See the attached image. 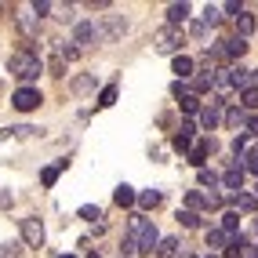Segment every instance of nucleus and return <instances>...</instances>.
I'll return each mask as SVG.
<instances>
[{
    "label": "nucleus",
    "instance_id": "obj_1",
    "mask_svg": "<svg viewBox=\"0 0 258 258\" xmlns=\"http://www.w3.org/2000/svg\"><path fill=\"white\" fill-rule=\"evenodd\" d=\"M8 73L19 80L22 88H33V80L44 73V62H40V55L33 47H22V51H15V55L8 58Z\"/></svg>",
    "mask_w": 258,
    "mask_h": 258
},
{
    "label": "nucleus",
    "instance_id": "obj_2",
    "mask_svg": "<svg viewBox=\"0 0 258 258\" xmlns=\"http://www.w3.org/2000/svg\"><path fill=\"white\" fill-rule=\"evenodd\" d=\"M131 240H135V254H153V251H157V244H160V233H157V226L146 218L139 229H131Z\"/></svg>",
    "mask_w": 258,
    "mask_h": 258
},
{
    "label": "nucleus",
    "instance_id": "obj_3",
    "mask_svg": "<svg viewBox=\"0 0 258 258\" xmlns=\"http://www.w3.org/2000/svg\"><path fill=\"white\" fill-rule=\"evenodd\" d=\"M153 44H157L160 55H182V29L175 26H164L157 37H153Z\"/></svg>",
    "mask_w": 258,
    "mask_h": 258
},
{
    "label": "nucleus",
    "instance_id": "obj_4",
    "mask_svg": "<svg viewBox=\"0 0 258 258\" xmlns=\"http://www.w3.org/2000/svg\"><path fill=\"white\" fill-rule=\"evenodd\" d=\"M102 37H98V26L91 22V19H80L77 26H73V44L84 51V47H91V44H98Z\"/></svg>",
    "mask_w": 258,
    "mask_h": 258
},
{
    "label": "nucleus",
    "instance_id": "obj_5",
    "mask_svg": "<svg viewBox=\"0 0 258 258\" xmlns=\"http://www.w3.org/2000/svg\"><path fill=\"white\" fill-rule=\"evenodd\" d=\"M40 102H44V95H40L37 88H19V91L11 95V106L19 109V113H33Z\"/></svg>",
    "mask_w": 258,
    "mask_h": 258
},
{
    "label": "nucleus",
    "instance_id": "obj_6",
    "mask_svg": "<svg viewBox=\"0 0 258 258\" xmlns=\"http://www.w3.org/2000/svg\"><path fill=\"white\" fill-rule=\"evenodd\" d=\"M22 244L26 247H40L44 244V222L40 218H22Z\"/></svg>",
    "mask_w": 258,
    "mask_h": 258
},
{
    "label": "nucleus",
    "instance_id": "obj_7",
    "mask_svg": "<svg viewBox=\"0 0 258 258\" xmlns=\"http://www.w3.org/2000/svg\"><path fill=\"white\" fill-rule=\"evenodd\" d=\"M215 149H218V142H215V139H200L193 149H189V164H193L197 171H200V167H208V157H211Z\"/></svg>",
    "mask_w": 258,
    "mask_h": 258
},
{
    "label": "nucleus",
    "instance_id": "obj_8",
    "mask_svg": "<svg viewBox=\"0 0 258 258\" xmlns=\"http://www.w3.org/2000/svg\"><path fill=\"white\" fill-rule=\"evenodd\" d=\"M124 29H127V19H124V15H109L106 26L98 29V37H102V40H116V37H124Z\"/></svg>",
    "mask_w": 258,
    "mask_h": 258
},
{
    "label": "nucleus",
    "instance_id": "obj_9",
    "mask_svg": "<svg viewBox=\"0 0 258 258\" xmlns=\"http://www.w3.org/2000/svg\"><path fill=\"white\" fill-rule=\"evenodd\" d=\"M222 102H211V106H200V124H204V131H215L218 124H222Z\"/></svg>",
    "mask_w": 258,
    "mask_h": 258
},
{
    "label": "nucleus",
    "instance_id": "obj_10",
    "mask_svg": "<svg viewBox=\"0 0 258 258\" xmlns=\"http://www.w3.org/2000/svg\"><path fill=\"white\" fill-rule=\"evenodd\" d=\"M244 175H247V171L240 167V160H233V167L226 171V175H222V185L233 189V193H244Z\"/></svg>",
    "mask_w": 258,
    "mask_h": 258
},
{
    "label": "nucleus",
    "instance_id": "obj_11",
    "mask_svg": "<svg viewBox=\"0 0 258 258\" xmlns=\"http://www.w3.org/2000/svg\"><path fill=\"white\" fill-rule=\"evenodd\" d=\"M247 116H251V113H247V109H240V106H229L226 113H222V120H226V127H229V131H244V127H247Z\"/></svg>",
    "mask_w": 258,
    "mask_h": 258
},
{
    "label": "nucleus",
    "instance_id": "obj_12",
    "mask_svg": "<svg viewBox=\"0 0 258 258\" xmlns=\"http://www.w3.org/2000/svg\"><path fill=\"white\" fill-rule=\"evenodd\" d=\"M233 211L236 215H254L258 211V197L254 193H233Z\"/></svg>",
    "mask_w": 258,
    "mask_h": 258
},
{
    "label": "nucleus",
    "instance_id": "obj_13",
    "mask_svg": "<svg viewBox=\"0 0 258 258\" xmlns=\"http://www.w3.org/2000/svg\"><path fill=\"white\" fill-rule=\"evenodd\" d=\"M233 240H240V233L229 236V233H222V229H208V247H211V254H215V251H226Z\"/></svg>",
    "mask_w": 258,
    "mask_h": 258
},
{
    "label": "nucleus",
    "instance_id": "obj_14",
    "mask_svg": "<svg viewBox=\"0 0 258 258\" xmlns=\"http://www.w3.org/2000/svg\"><path fill=\"white\" fill-rule=\"evenodd\" d=\"M182 22H189V4H185V0H182V4H171L167 8V26H182Z\"/></svg>",
    "mask_w": 258,
    "mask_h": 258
},
{
    "label": "nucleus",
    "instance_id": "obj_15",
    "mask_svg": "<svg viewBox=\"0 0 258 258\" xmlns=\"http://www.w3.org/2000/svg\"><path fill=\"white\" fill-rule=\"evenodd\" d=\"M62 171H66V160H58V164H47V167L40 171V185H44V189H51V185L58 182V175H62Z\"/></svg>",
    "mask_w": 258,
    "mask_h": 258
},
{
    "label": "nucleus",
    "instance_id": "obj_16",
    "mask_svg": "<svg viewBox=\"0 0 258 258\" xmlns=\"http://www.w3.org/2000/svg\"><path fill=\"white\" fill-rule=\"evenodd\" d=\"M15 19H19V26H22V33H26V37H37V29H40V19H37V15H33L29 8H26L22 15H15Z\"/></svg>",
    "mask_w": 258,
    "mask_h": 258
},
{
    "label": "nucleus",
    "instance_id": "obj_17",
    "mask_svg": "<svg viewBox=\"0 0 258 258\" xmlns=\"http://www.w3.org/2000/svg\"><path fill=\"white\" fill-rule=\"evenodd\" d=\"M251 33H254V15L240 11V15H236V37H240V40H247Z\"/></svg>",
    "mask_w": 258,
    "mask_h": 258
},
{
    "label": "nucleus",
    "instance_id": "obj_18",
    "mask_svg": "<svg viewBox=\"0 0 258 258\" xmlns=\"http://www.w3.org/2000/svg\"><path fill=\"white\" fill-rule=\"evenodd\" d=\"M185 91H189V95H197V98H200V95H208V91H211V73H200V77H193Z\"/></svg>",
    "mask_w": 258,
    "mask_h": 258
},
{
    "label": "nucleus",
    "instance_id": "obj_19",
    "mask_svg": "<svg viewBox=\"0 0 258 258\" xmlns=\"http://www.w3.org/2000/svg\"><path fill=\"white\" fill-rule=\"evenodd\" d=\"M171 70H175V73H178V77L185 80V77H193V70H197V62L189 58V55H175V62H171Z\"/></svg>",
    "mask_w": 258,
    "mask_h": 258
},
{
    "label": "nucleus",
    "instance_id": "obj_20",
    "mask_svg": "<svg viewBox=\"0 0 258 258\" xmlns=\"http://www.w3.org/2000/svg\"><path fill=\"white\" fill-rule=\"evenodd\" d=\"M113 200H116V208H131V204L139 200V193H135L131 185H116V193H113Z\"/></svg>",
    "mask_w": 258,
    "mask_h": 258
},
{
    "label": "nucleus",
    "instance_id": "obj_21",
    "mask_svg": "<svg viewBox=\"0 0 258 258\" xmlns=\"http://www.w3.org/2000/svg\"><path fill=\"white\" fill-rule=\"evenodd\" d=\"M160 193H157V189H146V193H139V200H135V204H139V208L142 211H153V208H160Z\"/></svg>",
    "mask_w": 258,
    "mask_h": 258
},
{
    "label": "nucleus",
    "instance_id": "obj_22",
    "mask_svg": "<svg viewBox=\"0 0 258 258\" xmlns=\"http://www.w3.org/2000/svg\"><path fill=\"white\" fill-rule=\"evenodd\" d=\"M157 258H178V240L175 236H164L157 244Z\"/></svg>",
    "mask_w": 258,
    "mask_h": 258
},
{
    "label": "nucleus",
    "instance_id": "obj_23",
    "mask_svg": "<svg viewBox=\"0 0 258 258\" xmlns=\"http://www.w3.org/2000/svg\"><path fill=\"white\" fill-rule=\"evenodd\" d=\"M51 11H55L58 22H73V26H77V8H73V4H51Z\"/></svg>",
    "mask_w": 258,
    "mask_h": 258
},
{
    "label": "nucleus",
    "instance_id": "obj_24",
    "mask_svg": "<svg viewBox=\"0 0 258 258\" xmlns=\"http://www.w3.org/2000/svg\"><path fill=\"white\" fill-rule=\"evenodd\" d=\"M113 102H116V84H106V88L98 91V102H95V106H98V109H109Z\"/></svg>",
    "mask_w": 258,
    "mask_h": 258
},
{
    "label": "nucleus",
    "instance_id": "obj_25",
    "mask_svg": "<svg viewBox=\"0 0 258 258\" xmlns=\"http://www.w3.org/2000/svg\"><path fill=\"white\" fill-rule=\"evenodd\" d=\"M240 109H247V113H254V109H258V88L240 91Z\"/></svg>",
    "mask_w": 258,
    "mask_h": 258
},
{
    "label": "nucleus",
    "instance_id": "obj_26",
    "mask_svg": "<svg viewBox=\"0 0 258 258\" xmlns=\"http://www.w3.org/2000/svg\"><path fill=\"white\" fill-rule=\"evenodd\" d=\"M200 22H204V26H222V8H211V4H208V8H204V15H200Z\"/></svg>",
    "mask_w": 258,
    "mask_h": 258
},
{
    "label": "nucleus",
    "instance_id": "obj_27",
    "mask_svg": "<svg viewBox=\"0 0 258 258\" xmlns=\"http://www.w3.org/2000/svg\"><path fill=\"white\" fill-rule=\"evenodd\" d=\"M236 226H240V215H236V211H226V215H222V233L236 236Z\"/></svg>",
    "mask_w": 258,
    "mask_h": 258
},
{
    "label": "nucleus",
    "instance_id": "obj_28",
    "mask_svg": "<svg viewBox=\"0 0 258 258\" xmlns=\"http://www.w3.org/2000/svg\"><path fill=\"white\" fill-rule=\"evenodd\" d=\"M244 247H247V240L240 236V240H233V244L222 251V258H244Z\"/></svg>",
    "mask_w": 258,
    "mask_h": 258
},
{
    "label": "nucleus",
    "instance_id": "obj_29",
    "mask_svg": "<svg viewBox=\"0 0 258 258\" xmlns=\"http://www.w3.org/2000/svg\"><path fill=\"white\" fill-rule=\"evenodd\" d=\"M58 58L62 62H73V58H80V47L70 40V44H58Z\"/></svg>",
    "mask_w": 258,
    "mask_h": 258
},
{
    "label": "nucleus",
    "instance_id": "obj_30",
    "mask_svg": "<svg viewBox=\"0 0 258 258\" xmlns=\"http://www.w3.org/2000/svg\"><path fill=\"white\" fill-rule=\"evenodd\" d=\"M178 222H182L185 229H200V215H197V211H189V208L178 211Z\"/></svg>",
    "mask_w": 258,
    "mask_h": 258
},
{
    "label": "nucleus",
    "instance_id": "obj_31",
    "mask_svg": "<svg viewBox=\"0 0 258 258\" xmlns=\"http://www.w3.org/2000/svg\"><path fill=\"white\" fill-rule=\"evenodd\" d=\"M240 160H244V171H251V175H258V146H254V149H247V153H244V157H240Z\"/></svg>",
    "mask_w": 258,
    "mask_h": 258
},
{
    "label": "nucleus",
    "instance_id": "obj_32",
    "mask_svg": "<svg viewBox=\"0 0 258 258\" xmlns=\"http://www.w3.org/2000/svg\"><path fill=\"white\" fill-rule=\"evenodd\" d=\"M91 88H95V77H88V73H84V77H77V80H73V91H77V95H88Z\"/></svg>",
    "mask_w": 258,
    "mask_h": 258
},
{
    "label": "nucleus",
    "instance_id": "obj_33",
    "mask_svg": "<svg viewBox=\"0 0 258 258\" xmlns=\"http://www.w3.org/2000/svg\"><path fill=\"white\" fill-rule=\"evenodd\" d=\"M178 106H182V113H200V98L197 95H182Z\"/></svg>",
    "mask_w": 258,
    "mask_h": 258
},
{
    "label": "nucleus",
    "instance_id": "obj_34",
    "mask_svg": "<svg viewBox=\"0 0 258 258\" xmlns=\"http://www.w3.org/2000/svg\"><path fill=\"white\" fill-rule=\"evenodd\" d=\"M80 218H84V222H98V218H102V208H95V204H84V208H80Z\"/></svg>",
    "mask_w": 258,
    "mask_h": 258
},
{
    "label": "nucleus",
    "instance_id": "obj_35",
    "mask_svg": "<svg viewBox=\"0 0 258 258\" xmlns=\"http://www.w3.org/2000/svg\"><path fill=\"white\" fill-rule=\"evenodd\" d=\"M197 178H200V185H211V189L218 185V175H215L211 167H200V175H197Z\"/></svg>",
    "mask_w": 258,
    "mask_h": 258
},
{
    "label": "nucleus",
    "instance_id": "obj_36",
    "mask_svg": "<svg viewBox=\"0 0 258 258\" xmlns=\"http://www.w3.org/2000/svg\"><path fill=\"white\" fill-rule=\"evenodd\" d=\"M193 135H197V124H193V120H182V127H178V139L193 142Z\"/></svg>",
    "mask_w": 258,
    "mask_h": 258
},
{
    "label": "nucleus",
    "instance_id": "obj_37",
    "mask_svg": "<svg viewBox=\"0 0 258 258\" xmlns=\"http://www.w3.org/2000/svg\"><path fill=\"white\" fill-rule=\"evenodd\" d=\"M185 204H189V211L204 208V193H197V189H189V193H185Z\"/></svg>",
    "mask_w": 258,
    "mask_h": 258
},
{
    "label": "nucleus",
    "instance_id": "obj_38",
    "mask_svg": "<svg viewBox=\"0 0 258 258\" xmlns=\"http://www.w3.org/2000/svg\"><path fill=\"white\" fill-rule=\"evenodd\" d=\"M0 258H22V247L19 244H0Z\"/></svg>",
    "mask_w": 258,
    "mask_h": 258
},
{
    "label": "nucleus",
    "instance_id": "obj_39",
    "mask_svg": "<svg viewBox=\"0 0 258 258\" xmlns=\"http://www.w3.org/2000/svg\"><path fill=\"white\" fill-rule=\"evenodd\" d=\"M233 153H236V160L247 153V135H236V139H233Z\"/></svg>",
    "mask_w": 258,
    "mask_h": 258
},
{
    "label": "nucleus",
    "instance_id": "obj_40",
    "mask_svg": "<svg viewBox=\"0 0 258 258\" xmlns=\"http://www.w3.org/2000/svg\"><path fill=\"white\" fill-rule=\"evenodd\" d=\"M47 73H51V77H62V73H66V62H62V58L55 55V58L47 62Z\"/></svg>",
    "mask_w": 258,
    "mask_h": 258
},
{
    "label": "nucleus",
    "instance_id": "obj_41",
    "mask_svg": "<svg viewBox=\"0 0 258 258\" xmlns=\"http://www.w3.org/2000/svg\"><path fill=\"white\" fill-rule=\"evenodd\" d=\"M29 11L40 19V15H47V11H51V4H47V0H37V4H29Z\"/></svg>",
    "mask_w": 258,
    "mask_h": 258
},
{
    "label": "nucleus",
    "instance_id": "obj_42",
    "mask_svg": "<svg viewBox=\"0 0 258 258\" xmlns=\"http://www.w3.org/2000/svg\"><path fill=\"white\" fill-rule=\"evenodd\" d=\"M171 146H175L178 153H189V149H193V142H185V139H178V135H175V139H171Z\"/></svg>",
    "mask_w": 258,
    "mask_h": 258
},
{
    "label": "nucleus",
    "instance_id": "obj_43",
    "mask_svg": "<svg viewBox=\"0 0 258 258\" xmlns=\"http://www.w3.org/2000/svg\"><path fill=\"white\" fill-rule=\"evenodd\" d=\"M222 11H229V15H233V19H236V15H240V11H244V4H240V0H229V4H226V8H222Z\"/></svg>",
    "mask_w": 258,
    "mask_h": 258
},
{
    "label": "nucleus",
    "instance_id": "obj_44",
    "mask_svg": "<svg viewBox=\"0 0 258 258\" xmlns=\"http://www.w3.org/2000/svg\"><path fill=\"white\" fill-rule=\"evenodd\" d=\"M189 33H193V37H204V33H208V26H204V22H189Z\"/></svg>",
    "mask_w": 258,
    "mask_h": 258
},
{
    "label": "nucleus",
    "instance_id": "obj_45",
    "mask_svg": "<svg viewBox=\"0 0 258 258\" xmlns=\"http://www.w3.org/2000/svg\"><path fill=\"white\" fill-rule=\"evenodd\" d=\"M11 204H15V197L8 193V189H0V208H11Z\"/></svg>",
    "mask_w": 258,
    "mask_h": 258
},
{
    "label": "nucleus",
    "instance_id": "obj_46",
    "mask_svg": "<svg viewBox=\"0 0 258 258\" xmlns=\"http://www.w3.org/2000/svg\"><path fill=\"white\" fill-rule=\"evenodd\" d=\"M247 135H258V113L247 116Z\"/></svg>",
    "mask_w": 258,
    "mask_h": 258
},
{
    "label": "nucleus",
    "instance_id": "obj_47",
    "mask_svg": "<svg viewBox=\"0 0 258 258\" xmlns=\"http://www.w3.org/2000/svg\"><path fill=\"white\" fill-rule=\"evenodd\" d=\"M88 8H91V11H109V0H91Z\"/></svg>",
    "mask_w": 258,
    "mask_h": 258
},
{
    "label": "nucleus",
    "instance_id": "obj_48",
    "mask_svg": "<svg viewBox=\"0 0 258 258\" xmlns=\"http://www.w3.org/2000/svg\"><path fill=\"white\" fill-rule=\"evenodd\" d=\"M244 258H258V247H254V244H247V247H244Z\"/></svg>",
    "mask_w": 258,
    "mask_h": 258
},
{
    "label": "nucleus",
    "instance_id": "obj_49",
    "mask_svg": "<svg viewBox=\"0 0 258 258\" xmlns=\"http://www.w3.org/2000/svg\"><path fill=\"white\" fill-rule=\"evenodd\" d=\"M58 258H73V254H58Z\"/></svg>",
    "mask_w": 258,
    "mask_h": 258
},
{
    "label": "nucleus",
    "instance_id": "obj_50",
    "mask_svg": "<svg viewBox=\"0 0 258 258\" xmlns=\"http://www.w3.org/2000/svg\"><path fill=\"white\" fill-rule=\"evenodd\" d=\"M254 233H258V222H254Z\"/></svg>",
    "mask_w": 258,
    "mask_h": 258
},
{
    "label": "nucleus",
    "instance_id": "obj_51",
    "mask_svg": "<svg viewBox=\"0 0 258 258\" xmlns=\"http://www.w3.org/2000/svg\"><path fill=\"white\" fill-rule=\"evenodd\" d=\"M0 11H4V4H0Z\"/></svg>",
    "mask_w": 258,
    "mask_h": 258
},
{
    "label": "nucleus",
    "instance_id": "obj_52",
    "mask_svg": "<svg viewBox=\"0 0 258 258\" xmlns=\"http://www.w3.org/2000/svg\"><path fill=\"white\" fill-rule=\"evenodd\" d=\"M208 258H215V254H208Z\"/></svg>",
    "mask_w": 258,
    "mask_h": 258
},
{
    "label": "nucleus",
    "instance_id": "obj_53",
    "mask_svg": "<svg viewBox=\"0 0 258 258\" xmlns=\"http://www.w3.org/2000/svg\"><path fill=\"white\" fill-rule=\"evenodd\" d=\"M254 197H258V193H254Z\"/></svg>",
    "mask_w": 258,
    "mask_h": 258
}]
</instances>
